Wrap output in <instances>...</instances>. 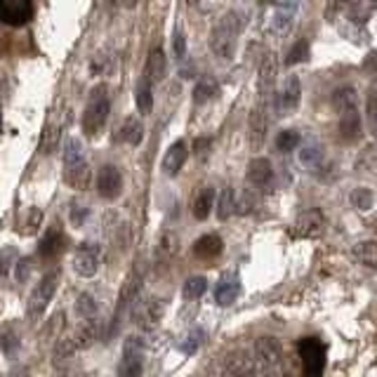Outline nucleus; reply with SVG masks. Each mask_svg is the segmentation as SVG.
Masks as SVG:
<instances>
[{
    "instance_id": "24",
    "label": "nucleus",
    "mask_w": 377,
    "mask_h": 377,
    "mask_svg": "<svg viewBox=\"0 0 377 377\" xmlns=\"http://www.w3.org/2000/svg\"><path fill=\"white\" fill-rule=\"evenodd\" d=\"M118 140L130 146H140L142 142H144V125H142L140 118H135V116L125 118L121 130H118Z\"/></svg>"
},
{
    "instance_id": "14",
    "label": "nucleus",
    "mask_w": 377,
    "mask_h": 377,
    "mask_svg": "<svg viewBox=\"0 0 377 377\" xmlns=\"http://www.w3.org/2000/svg\"><path fill=\"white\" fill-rule=\"evenodd\" d=\"M241 297V278L238 274H224L222 278L215 285V300H217L219 307H229Z\"/></svg>"
},
{
    "instance_id": "18",
    "label": "nucleus",
    "mask_w": 377,
    "mask_h": 377,
    "mask_svg": "<svg viewBox=\"0 0 377 377\" xmlns=\"http://www.w3.org/2000/svg\"><path fill=\"white\" fill-rule=\"evenodd\" d=\"M64 182L76 191H87L90 184H92V170H90L87 160L64 165Z\"/></svg>"
},
{
    "instance_id": "44",
    "label": "nucleus",
    "mask_w": 377,
    "mask_h": 377,
    "mask_svg": "<svg viewBox=\"0 0 377 377\" xmlns=\"http://www.w3.org/2000/svg\"><path fill=\"white\" fill-rule=\"evenodd\" d=\"M31 276V260L28 257H19V262L15 265V280L17 283H26Z\"/></svg>"
},
{
    "instance_id": "1",
    "label": "nucleus",
    "mask_w": 377,
    "mask_h": 377,
    "mask_svg": "<svg viewBox=\"0 0 377 377\" xmlns=\"http://www.w3.org/2000/svg\"><path fill=\"white\" fill-rule=\"evenodd\" d=\"M241 31V19H238V12H229L226 17L219 19L217 26L210 31V50L217 59H231L236 55V38Z\"/></svg>"
},
{
    "instance_id": "4",
    "label": "nucleus",
    "mask_w": 377,
    "mask_h": 377,
    "mask_svg": "<svg viewBox=\"0 0 377 377\" xmlns=\"http://www.w3.org/2000/svg\"><path fill=\"white\" fill-rule=\"evenodd\" d=\"M57 285H59V274L57 271H47L43 278L38 280V285L33 288L31 297H28V319L38 321L40 316L45 314V309L50 307L52 297H55L57 292Z\"/></svg>"
},
{
    "instance_id": "38",
    "label": "nucleus",
    "mask_w": 377,
    "mask_h": 377,
    "mask_svg": "<svg viewBox=\"0 0 377 377\" xmlns=\"http://www.w3.org/2000/svg\"><path fill=\"white\" fill-rule=\"evenodd\" d=\"M373 203H375V196H373V191L366 189V187H358L351 191V206L356 208V210H361V212H366L373 208Z\"/></svg>"
},
{
    "instance_id": "31",
    "label": "nucleus",
    "mask_w": 377,
    "mask_h": 377,
    "mask_svg": "<svg viewBox=\"0 0 377 377\" xmlns=\"http://www.w3.org/2000/svg\"><path fill=\"white\" fill-rule=\"evenodd\" d=\"M22 346V340H19V335H17L15 328L10 326H5L3 330H0V351H3L5 356H15L17 354V349Z\"/></svg>"
},
{
    "instance_id": "26",
    "label": "nucleus",
    "mask_w": 377,
    "mask_h": 377,
    "mask_svg": "<svg viewBox=\"0 0 377 377\" xmlns=\"http://www.w3.org/2000/svg\"><path fill=\"white\" fill-rule=\"evenodd\" d=\"M212 208H215V189L212 187H203L199 191V196L194 199L191 212H194V217L199 219V222H206V219L210 217Z\"/></svg>"
},
{
    "instance_id": "48",
    "label": "nucleus",
    "mask_w": 377,
    "mask_h": 377,
    "mask_svg": "<svg viewBox=\"0 0 377 377\" xmlns=\"http://www.w3.org/2000/svg\"><path fill=\"white\" fill-rule=\"evenodd\" d=\"M57 226V224H55ZM55 226H52L50 231H47V236H45V241H43V255H50V253H55V250L59 248L57 245V241H59V229H55Z\"/></svg>"
},
{
    "instance_id": "13",
    "label": "nucleus",
    "mask_w": 377,
    "mask_h": 377,
    "mask_svg": "<svg viewBox=\"0 0 377 377\" xmlns=\"http://www.w3.org/2000/svg\"><path fill=\"white\" fill-rule=\"evenodd\" d=\"M323 226H326V215H323L319 208H311V210L302 212L295 222V231L297 236L302 238H316L321 236Z\"/></svg>"
},
{
    "instance_id": "10",
    "label": "nucleus",
    "mask_w": 377,
    "mask_h": 377,
    "mask_svg": "<svg viewBox=\"0 0 377 377\" xmlns=\"http://www.w3.org/2000/svg\"><path fill=\"white\" fill-rule=\"evenodd\" d=\"M97 194L104 201H116L123 194V175L116 165H104L97 172Z\"/></svg>"
},
{
    "instance_id": "22",
    "label": "nucleus",
    "mask_w": 377,
    "mask_h": 377,
    "mask_svg": "<svg viewBox=\"0 0 377 377\" xmlns=\"http://www.w3.org/2000/svg\"><path fill=\"white\" fill-rule=\"evenodd\" d=\"M226 370H229L231 377H253L255 373V361L250 358L245 351H231L229 358H226Z\"/></svg>"
},
{
    "instance_id": "16",
    "label": "nucleus",
    "mask_w": 377,
    "mask_h": 377,
    "mask_svg": "<svg viewBox=\"0 0 377 377\" xmlns=\"http://www.w3.org/2000/svg\"><path fill=\"white\" fill-rule=\"evenodd\" d=\"M278 76V59L274 52L265 55L260 64V76H257V85H260V99H267V94H271L274 85H276Z\"/></svg>"
},
{
    "instance_id": "43",
    "label": "nucleus",
    "mask_w": 377,
    "mask_h": 377,
    "mask_svg": "<svg viewBox=\"0 0 377 377\" xmlns=\"http://www.w3.org/2000/svg\"><path fill=\"white\" fill-rule=\"evenodd\" d=\"M307 52H309L307 40H300V43H297V45L288 52V57H285V67H292V64L302 62V59L307 57Z\"/></svg>"
},
{
    "instance_id": "41",
    "label": "nucleus",
    "mask_w": 377,
    "mask_h": 377,
    "mask_svg": "<svg viewBox=\"0 0 377 377\" xmlns=\"http://www.w3.org/2000/svg\"><path fill=\"white\" fill-rule=\"evenodd\" d=\"M172 57L175 59L187 57V35H184L182 28H177V31L172 33Z\"/></svg>"
},
{
    "instance_id": "11",
    "label": "nucleus",
    "mask_w": 377,
    "mask_h": 377,
    "mask_svg": "<svg viewBox=\"0 0 377 377\" xmlns=\"http://www.w3.org/2000/svg\"><path fill=\"white\" fill-rule=\"evenodd\" d=\"M283 361V346L276 337H260L255 342V363L278 368Z\"/></svg>"
},
{
    "instance_id": "29",
    "label": "nucleus",
    "mask_w": 377,
    "mask_h": 377,
    "mask_svg": "<svg viewBox=\"0 0 377 377\" xmlns=\"http://www.w3.org/2000/svg\"><path fill=\"white\" fill-rule=\"evenodd\" d=\"M333 106L337 109V113L342 116L346 111H356L358 109V94L354 87H340L333 94Z\"/></svg>"
},
{
    "instance_id": "49",
    "label": "nucleus",
    "mask_w": 377,
    "mask_h": 377,
    "mask_svg": "<svg viewBox=\"0 0 377 377\" xmlns=\"http://www.w3.org/2000/svg\"><path fill=\"white\" fill-rule=\"evenodd\" d=\"M280 366H283V375H285V377H300V373H297V361H295V356H283Z\"/></svg>"
},
{
    "instance_id": "47",
    "label": "nucleus",
    "mask_w": 377,
    "mask_h": 377,
    "mask_svg": "<svg viewBox=\"0 0 377 377\" xmlns=\"http://www.w3.org/2000/svg\"><path fill=\"white\" fill-rule=\"evenodd\" d=\"M17 262H19V255L15 253L12 248L3 250V255H0V274H8L10 267H15Z\"/></svg>"
},
{
    "instance_id": "6",
    "label": "nucleus",
    "mask_w": 377,
    "mask_h": 377,
    "mask_svg": "<svg viewBox=\"0 0 377 377\" xmlns=\"http://www.w3.org/2000/svg\"><path fill=\"white\" fill-rule=\"evenodd\" d=\"M302 101V85H300V78L295 74H290L280 85L278 94H276V113L278 116H290V113L297 111Z\"/></svg>"
},
{
    "instance_id": "36",
    "label": "nucleus",
    "mask_w": 377,
    "mask_h": 377,
    "mask_svg": "<svg viewBox=\"0 0 377 377\" xmlns=\"http://www.w3.org/2000/svg\"><path fill=\"white\" fill-rule=\"evenodd\" d=\"M377 10V3H351L346 12H349V19L356 24H366L368 17Z\"/></svg>"
},
{
    "instance_id": "20",
    "label": "nucleus",
    "mask_w": 377,
    "mask_h": 377,
    "mask_svg": "<svg viewBox=\"0 0 377 377\" xmlns=\"http://www.w3.org/2000/svg\"><path fill=\"white\" fill-rule=\"evenodd\" d=\"M361 113L356 111H346L340 116V137H342V142L346 144H354V142L361 140Z\"/></svg>"
},
{
    "instance_id": "17",
    "label": "nucleus",
    "mask_w": 377,
    "mask_h": 377,
    "mask_svg": "<svg viewBox=\"0 0 377 377\" xmlns=\"http://www.w3.org/2000/svg\"><path fill=\"white\" fill-rule=\"evenodd\" d=\"M189 158V146L184 140H177L175 144H172L170 149L165 151L163 156V172L167 177H177L179 172H182L184 163H187Z\"/></svg>"
},
{
    "instance_id": "46",
    "label": "nucleus",
    "mask_w": 377,
    "mask_h": 377,
    "mask_svg": "<svg viewBox=\"0 0 377 377\" xmlns=\"http://www.w3.org/2000/svg\"><path fill=\"white\" fill-rule=\"evenodd\" d=\"M158 250H160L163 255H175V253H177V236H175V233L165 231L163 238H160Z\"/></svg>"
},
{
    "instance_id": "27",
    "label": "nucleus",
    "mask_w": 377,
    "mask_h": 377,
    "mask_svg": "<svg viewBox=\"0 0 377 377\" xmlns=\"http://www.w3.org/2000/svg\"><path fill=\"white\" fill-rule=\"evenodd\" d=\"M144 74L151 78V83H160L167 74V62H165V52L160 47H153L149 52V59H146V71Z\"/></svg>"
},
{
    "instance_id": "12",
    "label": "nucleus",
    "mask_w": 377,
    "mask_h": 377,
    "mask_svg": "<svg viewBox=\"0 0 377 377\" xmlns=\"http://www.w3.org/2000/svg\"><path fill=\"white\" fill-rule=\"evenodd\" d=\"M31 3L26 0H0V22L19 26V24L31 19Z\"/></svg>"
},
{
    "instance_id": "30",
    "label": "nucleus",
    "mask_w": 377,
    "mask_h": 377,
    "mask_svg": "<svg viewBox=\"0 0 377 377\" xmlns=\"http://www.w3.org/2000/svg\"><path fill=\"white\" fill-rule=\"evenodd\" d=\"M219 94V83L215 78H201L194 87V104L196 106H203L206 101H210L212 97Z\"/></svg>"
},
{
    "instance_id": "2",
    "label": "nucleus",
    "mask_w": 377,
    "mask_h": 377,
    "mask_svg": "<svg viewBox=\"0 0 377 377\" xmlns=\"http://www.w3.org/2000/svg\"><path fill=\"white\" fill-rule=\"evenodd\" d=\"M109 113H111V101H109V94H106V87L99 85L92 90L90 94V101L83 111V133L85 137H97L101 130H104L106 121H109Z\"/></svg>"
},
{
    "instance_id": "50",
    "label": "nucleus",
    "mask_w": 377,
    "mask_h": 377,
    "mask_svg": "<svg viewBox=\"0 0 377 377\" xmlns=\"http://www.w3.org/2000/svg\"><path fill=\"white\" fill-rule=\"evenodd\" d=\"M253 377H278V368L260 366V363H255V373H253Z\"/></svg>"
},
{
    "instance_id": "5",
    "label": "nucleus",
    "mask_w": 377,
    "mask_h": 377,
    "mask_svg": "<svg viewBox=\"0 0 377 377\" xmlns=\"http://www.w3.org/2000/svg\"><path fill=\"white\" fill-rule=\"evenodd\" d=\"M300 358L304 377H321L323 366H326V349L316 337L302 340L300 342Z\"/></svg>"
},
{
    "instance_id": "7",
    "label": "nucleus",
    "mask_w": 377,
    "mask_h": 377,
    "mask_svg": "<svg viewBox=\"0 0 377 377\" xmlns=\"http://www.w3.org/2000/svg\"><path fill=\"white\" fill-rule=\"evenodd\" d=\"M267 130H269V121H267V99H260L257 106L250 111L248 118V142L253 151H260L267 142Z\"/></svg>"
},
{
    "instance_id": "19",
    "label": "nucleus",
    "mask_w": 377,
    "mask_h": 377,
    "mask_svg": "<svg viewBox=\"0 0 377 377\" xmlns=\"http://www.w3.org/2000/svg\"><path fill=\"white\" fill-rule=\"evenodd\" d=\"M222 250H224V243L217 233H206V236H201L199 241L194 243V255L203 262H212L215 257L222 255Z\"/></svg>"
},
{
    "instance_id": "52",
    "label": "nucleus",
    "mask_w": 377,
    "mask_h": 377,
    "mask_svg": "<svg viewBox=\"0 0 377 377\" xmlns=\"http://www.w3.org/2000/svg\"><path fill=\"white\" fill-rule=\"evenodd\" d=\"M368 69L373 71L375 76V83H377V55H370V62H368Z\"/></svg>"
},
{
    "instance_id": "3",
    "label": "nucleus",
    "mask_w": 377,
    "mask_h": 377,
    "mask_svg": "<svg viewBox=\"0 0 377 377\" xmlns=\"http://www.w3.org/2000/svg\"><path fill=\"white\" fill-rule=\"evenodd\" d=\"M144 373V340L130 335L123 342V356L118 361V377H142Z\"/></svg>"
},
{
    "instance_id": "37",
    "label": "nucleus",
    "mask_w": 377,
    "mask_h": 377,
    "mask_svg": "<svg viewBox=\"0 0 377 377\" xmlns=\"http://www.w3.org/2000/svg\"><path fill=\"white\" fill-rule=\"evenodd\" d=\"M233 208H236V191L231 187H226L219 196V203H217V217L219 219H229Z\"/></svg>"
},
{
    "instance_id": "39",
    "label": "nucleus",
    "mask_w": 377,
    "mask_h": 377,
    "mask_svg": "<svg viewBox=\"0 0 377 377\" xmlns=\"http://www.w3.org/2000/svg\"><path fill=\"white\" fill-rule=\"evenodd\" d=\"M81 160H85V151H83V144H81V140L71 137V140H67V144H64V165L81 163Z\"/></svg>"
},
{
    "instance_id": "25",
    "label": "nucleus",
    "mask_w": 377,
    "mask_h": 377,
    "mask_svg": "<svg viewBox=\"0 0 377 377\" xmlns=\"http://www.w3.org/2000/svg\"><path fill=\"white\" fill-rule=\"evenodd\" d=\"M135 104H137V111L142 116H149L153 109V83L151 78L146 74L142 76V81L137 83V90H135Z\"/></svg>"
},
{
    "instance_id": "51",
    "label": "nucleus",
    "mask_w": 377,
    "mask_h": 377,
    "mask_svg": "<svg viewBox=\"0 0 377 377\" xmlns=\"http://www.w3.org/2000/svg\"><path fill=\"white\" fill-rule=\"evenodd\" d=\"M85 215H87V208L74 206V210H71V222H74L76 226H81V224H83V219H85Z\"/></svg>"
},
{
    "instance_id": "33",
    "label": "nucleus",
    "mask_w": 377,
    "mask_h": 377,
    "mask_svg": "<svg viewBox=\"0 0 377 377\" xmlns=\"http://www.w3.org/2000/svg\"><path fill=\"white\" fill-rule=\"evenodd\" d=\"M208 290V278L203 276H191L184 280V288H182V295L184 300H201Z\"/></svg>"
},
{
    "instance_id": "42",
    "label": "nucleus",
    "mask_w": 377,
    "mask_h": 377,
    "mask_svg": "<svg viewBox=\"0 0 377 377\" xmlns=\"http://www.w3.org/2000/svg\"><path fill=\"white\" fill-rule=\"evenodd\" d=\"M366 116H368V123H370V128H373V133L377 135V90H373L366 99Z\"/></svg>"
},
{
    "instance_id": "21",
    "label": "nucleus",
    "mask_w": 377,
    "mask_h": 377,
    "mask_svg": "<svg viewBox=\"0 0 377 377\" xmlns=\"http://www.w3.org/2000/svg\"><path fill=\"white\" fill-rule=\"evenodd\" d=\"M245 177H248V182L255 184V187H265V184L271 182L274 167L267 158H253L248 163V172H245Z\"/></svg>"
},
{
    "instance_id": "9",
    "label": "nucleus",
    "mask_w": 377,
    "mask_h": 377,
    "mask_svg": "<svg viewBox=\"0 0 377 377\" xmlns=\"http://www.w3.org/2000/svg\"><path fill=\"white\" fill-rule=\"evenodd\" d=\"M163 302L158 297H149V300H137L135 302V309H133V316H135V323L144 330H151V328L158 326V321L163 319Z\"/></svg>"
},
{
    "instance_id": "8",
    "label": "nucleus",
    "mask_w": 377,
    "mask_h": 377,
    "mask_svg": "<svg viewBox=\"0 0 377 377\" xmlns=\"http://www.w3.org/2000/svg\"><path fill=\"white\" fill-rule=\"evenodd\" d=\"M74 271L83 278H92L99 271V245L83 243L74 255Z\"/></svg>"
},
{
    "instance_id": "35",
    "label": "nucleus",
    "mask_w": 377,
    "mask_h": 377,
    "mask_svg": "<svg viewBox=\"0 0 377 377\" xmlns=\"http://www.w3.org/2000/svg\"><path fill=\"white\" fill-rule=\"evenodd\" d=\"M300 144H302V137L297 130H280V133L276 135V149L280 153L295 151Z\"/></svg>"
},
{
    "instance_id": "40",
    "label": "nucleus",
    "mask_w": 377,
    "mask_h": 377,
    "mask_svg": "<svg viewBox=\"0 0 377 377\" xmlns=\"http://www.w3.org/2000/svg\"><path fill=\"white\" fill-rule=\"evenodd\" d=\"M76 351L78 349L74 344V337H59L57 344H55V366L57 363H67Z\"/></svg>"
},
{
    "instance_id": "32",
    "label": "nucleus",
    "mask_w": 377,
    "mask_h": 377,
    "mask_svg": "<svg viewBox=\"0 0 377 377\" xmlns=\"http://www.w3.org/2000/svg\"><path fill=\"white\" fill-rule=\"evenodd\" d=\"M354 255L361 265H366L370 269H377V241H361L356 243Z\"/></svg>"
},
{
    "instance_id": "28",
    "label": "nucleus",
    "mask_w": 377,
    "mask_h": 377,
    "mask_svg": "<svg viewBox=\"0 0 377 377\" xmlns=\"http://www.w3.org/2000/svg\"><path fill=\"white\" fill-rule=\"evenodd\" d=\"M323 158H326V153H323V146L319 142H304L302 149H300V163L304 167H309V170H319L323 165Z\"/></svg>"
},
{
    "instance_id": "15",
    "label": "nucleus",
    "mask_w": 377,
    "mask_h": 377,
    "mask_svg": "<svg viewBox=\"0 0 377 377\" xmlns=\"http://www.w3.org/2000/svg\"><path fill=\"white\" fill-rule=\"evenodd\" d=\"M300 5L297 3H280L274 8V15L269 19V33L274 35H285L290 31L292 26V19H295V12Z\"/></svg>"
},
{
    "instance_id": "23",
    "label": "nucleus",
    "mask_w": 377,
    "mask_h": 377,
    "mask_svg": "<svg viewBox=\"0 0 377 377\" xmlns=\"http://www.w3.org/2000/svg\"><path fill=\"white\" fill-rule=\"evenodd\" d=\"M97 337H99V323H97V319H87V321H83L81 326L76 328L74 344H76V349L81 351V349H87V346H92L94 342H97Z\"/></svg>"
},
{
    "instance_id": "34",
    "label": "nucleus",
    "mask_w": 377,
    "mask_h": 377,
    "mask_svg": "<svg viewBox=\"0 0 377 377\" xmlns=\"http://www.w3.org/2000/svg\"><path fill=\"white\" fill-rule=\"evenodd\" d=\"M76 314L81 316L83 321L97 319V300H94L90 292H81L76 300Z\"/></svg>"
},
{
    "instance_id": "45",
    "label": "nucleus",
    "mask_w": 377,
    "mask_h": 377,
    "mask_svg": "<svg viewBox=\"0 0 377 377\" xmlns=\"http://www.w3.org/2000/svg\"><path fill=\"white\" fill-rule=\"evenodd\" d=\"M201 342H203V330H191L189 335H187V342L182 344V351H187V354H194L196 349L201 346Z\"/></svg>"
}]
</instances>
